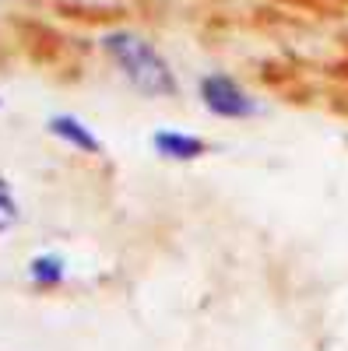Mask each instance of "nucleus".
Wrapping results in <instances>:
<instances>
[{"mask_svg": "<svg viewBox=\"0 0 348 351\" xmlns=\"http://www.w3.org/2000/svg\"><path fill=\"white\" fill-rule=\"evenodd\" d=\"M197 88H200V102H205L208 112H215L218 120H250V116L260 112L257 99L232 74H222V71L205 74Z\"/></svg>", "mask_w": 348, "mask_h": 351, "instance_id": "nucleus-2", "label": "nucleus"}, {"mask_svg": "<svg viewBox=\"0 0 348 351\" xmlns=\"http://www.w3.org/2000/svg\"><path fill=\"white\" fill-rule=\"evenodd\" d=\"M152 144L169 162H197L200 155H208V144L194 134H183V130H159L152 137Z\"/></svg>", "mask_w": 348, "mask_h": 351, "instance_id": "nucleus-4", "label": "nucleus"}, {"mask_svg": "<svg viewBox=\"0 0 348 351\" xmlns=\"http://www.w3.org/2000/svg\"><path fill=\"white\" fill-rule=\"evenodd\" d=\"M46 130L56 137V141H64V144H71V148H78V152H84V155H102V141L92 134V127H84L78 116H49L46 120Z\"/></svg>", "mask_w": 348, "mask_h": 351, "instance_id": "nucleus-3", "label": "nucleus"}, {"mask_svg": "<svg viewBox=\"0 0 348 351\" xmlns=\"http://www.w3.org/2000/svg\"><path fill=\"white\" fill-rule=\"evenodd\" d=\"M102 53L113 60V67L124 74V81L144 99H172L180 92L176 74H172L169 60L155 49L152 39H144L141 32L130 28H113L99 39Z\"/></svg>", "mask_w": 348, "mask_h": 351, "instance_id": "nucleus-1", "label": "nucleus"}, {"mask_svg": "<svg viewBox=\"0 0 348 351\" xmlns=\"http://www.w3.org/2000/svg\"><path fill=\"white\" fill-rule=\"evenodd\" d=\"M14 221H18V204H14V197L8 193V186L0 183V232L11 228Z\"/></svg>", "mask_w": 348, "mask_h": 351, "instance_id": "nucleus-6", "label": "nucleus"}, {"mask_svg": "<svg viewBox=\"0 0 348 351\" xmlns=\"http://www.w3.org/2000/svg\"><path fill=\"white\" fill-rule=\"evenodd\" d=\"M28 278H32L39 288H56V285H64L67 267H64V260H60V256L43 253V256H36L32 263H28Z\"/></svg>", "mask_w": 348, "mask_h": 351, "instance_id": "nucleus-5", "label": "nucleus"}]
</instances>
